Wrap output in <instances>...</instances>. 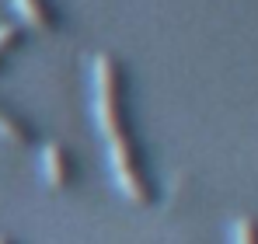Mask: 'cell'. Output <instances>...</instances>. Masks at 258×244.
<instances>
[{"mask_svg": "<svg viewBox=\"0 0 258 244\" xmlns=\"http://www.w3.org/2000/svg\"><path fill=\"white\" fill-rule=\"evenodd\" d=\"M91 112H94L98 133L105 136V147H108V167H112L115 189L133 206H150L154 203V185L147 178L143 154H140L136 136L129 129L126 74L112 52H98L91 59Z\"/></svg>", "mask_w": 258, "mask_h": 244, "instance_id": "cell-1", "label": "cell"}, {"mask_svg": "<svg viewBox=\"0 0 258 244\" xmlns=\"http://www.w3.org/2000/svg\"><path fill=\"white\" fill-rule=\"evenodd\" d=\"M39 167H42V178L49 189H56V192H63V189H70L74 185V154L63 147V143H56V140H49L42 143V154H39Z\"/></svg>", "mask_w": 258, "mask_h": 244, "instance_id": "cell-2", "label": "cell"}, {"mask_svg": "<svg viewBox=\"0 0 258 244\" xmlns=\"http://www.w3.org/2000/svg\"><path fill=\"white\" fill-rule=\"evenodd\" d=\"M11 11H14L18 25L32 28V32H52L59 25V14L49 0H11Z\"/></svg>", "mask_w": 258, "mask_h": 244, "instance_id": "cell-3", "label": "cell"}, {"mask_svg": "<svg viewBox=\"0 0 258 244\" xmlns=\"http://www.w3.org/2000/svg\"><path fill=\"white\" fill-rule=\"evenodd\" d=\"M0 140L11 143V147H28L32 143V126L25 119H18L14 112L0 108Z\"/></svg>", "mask_w": 258, "mask_h": 244, "instance_id": "cell-4", "label": "cell"}, {"mask_svg": "<svg viewBox=\"0 0 258 244\" xmlns=\"http://www.w3.org/2000/svg\"><path fill=\"white\" fill-rule=\"evenodd\" d=\"M230 244H258V216H237L230 223Z\"/></svg>", "mask_w": 258, "mask_h": 244, "instance_id": "cell-5", "label": "cell"}, {"mask_svg": "<svg viewBox=\"0 0 258 244\" xmlns=\"http://www.w3.org/2000/svg\"><path fill=\"white\" fill-rule=\"evenodd\" d=\"M21 42H25V28H21V25H14V21L0 25V52H4V56L14 52Z\"/></svg>", "mask_w": 258, "mask_h": 244, "instance_id": "cell-6", "label": "cell"}, {"mask_svg": "<svg viewBox=\"0 0 258 244\" xmlns=\"http://www.w3.org/2000/svg\"><path fill=\"white\" fill-rule=\"evenodd\" d=\"M0 244H14V241H11V237H7V234H0Z\"/></svg>", "mask_w": 258, "mask_h": 244, "instance_id": "cell-7", "label": "cell"}, {"mask_svg": "<svg viewBox=\"0 0 258 244\" xmlns=\"http://www.w3.org/2000/svg\"><path fill=\"white\" fill-rule=\"evenodd\" d=\"M4 59H7V56H4V52H0V67H4Z\"/></svg>", "mask_w": 258, "mask_h": 244, "instance_id": "cell-8", "label": "cell"}]
</instances>
